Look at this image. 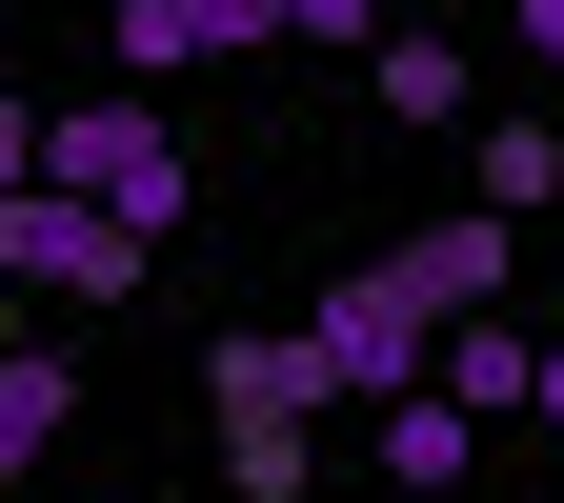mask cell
<instances>
[{"label": "cell", "mask_w": 564, "mask_h": 503, "mask_svg": "<svg viewBox=\"0 0 564 503\" xmlns=\"http://www.w3.org/2000/svg\"><path fill=\"white\" fill-rule=\"evenodd\" d=\"M524 423H564V342H544V403H524Z\"/></svg>", "instance_id": "obj_14"}, {"label": "cell", "mask_w": 564, "mask_h": 503, "mask_svg": "<svg viewBox=\"0 0 564 503\" xmlns=\"http://www.w3.org/2000/svg\"><path fill=\"white\" fill-rule=\"evenodd\" d=\"M41 182L101 201L121 242H182V121H162V101H61V121H41Z\"/></svg>", "instance_id": "obj_2"}, {"label": "cell", "mask_w": 564, "mask_h": 503, "mask_svg": "<svg viewBox=\"0 0 564 503\" xmlns=\"http://www.w3.org/2000/svg\"><path fill=\"white\" fill-rule=\"evenodd\" d=\"M303 342H323L343 403H423V383H444V303H423L403 262H343L323 303H303Z\"/></svg>", "instance_id": "obj_3"}, {"label": "cell", "mask_w": 564, "mask_h": 503, "mask_svg": "<svg viewBox=\"0 0 564 503\" xmlns=\"http://www.w3.org/2000/svg\"><path fill=\"white\" fill-rule=\"evenodd\" d=\"M141 262H162V242H121L101 201H61V182H21V201H0V282H41V303H121Z\"/></svg>", "instance_id": "obj_4"}, {"label": "cell", "mask_w": 564, "mask_h": 503, "mask_svg": "<svg viewBox=\"0 0 564 503\" xmlns=\"http://www.w3.org/2000/svg\"><path fill=\"white\" fill-rule=\"evenodd\" d=\"M0 101H21V81H0Z\"/></svg>", "instance_id": "obj_17"}, {"label": "cell", "mask_w": 564, "mask_h": 503, "mask_svg": "<svg viewBox=\"0 0 564 503\" xmlns=\"http://www.w3.org/2000/svg\"><path fill=\"white\" fill-rule=\"evenodd\" d=\"M364 101H383V121H423V141H484V61H464V41H423V21H403V41L364 61Z\"/></svg>", "instance_id": "obj_6"}, {"label": "cell", "mask_w": 564, "mask_h": 503, "mask_svg": "<svg viewBox=\"0 0 564 503\" xmlns=\"http://www.w3.org/2000/svg\"><path fill=\"white\" fill-rule=\"evenodd\" d=\"M202 403H223V483L242 503H303V463H323V342L303 322H242V342H202Z\"/></svg>", "instance_id": "obj_1"}, {"label": "cell", "mask_w": 564, "mask_h": 503, "mask_svg": "<svg viewBox=\"0 0 564 503\" xmlns=\"http://www.w3.org/2000/svg\"><path fill=\"white\" fill-rule=\"evenodd\" d=\"M464 162H484V222H544V201H564V141L544 121H484Z\"/></svg>", "instance_id": "obj_11"}, {"label": "cell", "mask_w": 564, "mask_h": 503, "mask_svg": "<svg viewBox=\"0 0 564 503\" xmlns=\"http://www.w3.org/2000/svg\"><path fill=\"white\" fill-rule=\"evenodd\" d=\"M0 363H21V282H0Z\"/></svg>", "instance_id": "obj_15"}, {"label": "cell", "mask_w": 564, "mask_h": 503, "mask_svg": "<svg viewBox=\"0 0 564 503\" xmlns=\"http://www.w3.org/2000/svg\"><path fill=\"white\" fill-rule=\"evenodd\" d=\"M524 21H564V0H524Z\"/></svg>", "instance_id": "obj_16"}, {"label": "cell", "mask_w": 564, "mask_h": 503, "mask_svg": "<svg viewBox=\"0 0 564 503\" xmlns=\"http://www.w3.org/2000/svg\"><path fill=\"white\" fill-rule=\"evenodd\" d=\"M61 423H82V363H61V342H21V363H0V483H21Z\"/></svg>", "instance_id": "obj_9"}, {"label": "cell", "mask_w": 564, "mask_h": 503, "mask_svg": "<svg viewBox=\"0 0 564 503\" xmlns=\"http://www.w3.org/2000/svg\"><path fill=\"white\" fill-rule=\"evenodd\" d=\"M282 41H364V61H383L403 21H383V0H282Z\"/></svg>", "instance_id": "obj_12"}, {"label": "cell", "mask_w": 564, "mask_h": 503, "mask_svg": "<svg viewBox=\"0 0 564 503\" xmlns=\"http://www.w3.org/2000/svg\"><path fill=\"white\" fill-rule=\"evenodd\" d=\"M101 41H121V81H182V61H262L282 0H121Z\"/></svg>", "instance_id": "obj_5"}, {"label": "cell", "mask_w": 564, "mask_h": 503, "mask_svg": "<svg viewBox=\"0 0 564 503\" xmlns=\"http://www.w3.org/2000/svg\"><path fill=\"white\" fill-rule=\"evenodd\" d=\"M383 262H403V282H423L444 322H505V262H524V242H505V222L464 201V222H423V242H383Z\"/></svg>", "instance_id": "obj_7"}, {"label": "cell", "mask_w": 564, "mask_h": 503, "mask_svg": "<svg viewBox=\"0 0 564 503\" xmlns=\"http://www.w3.org/2000/svg\"><path fill=\"white\" fill-rule=\"evenodd\" d=\"M444 403L484 423V403H544V342L524 322H444Z\"/></svg>", "instance_id": "obj_10"}, {"label": "cell", "mask_w": 564, "mask_h": 503, "mask_svg": "<svg viewBox=\"0 0 564 503\" xmlns=\"http://www.w3.org/2000/svg\"><path fill=\"white\" fill-rule=\"evenodd\" d=\"M21 182H41V121H21V101H0V201H21Z\"/></svg>", "instance_id": "obj_13"}, {"label": "cell", "mask_w": 564, "mask_h": 503, "mask_svg": "<svg viewBox=\"0 0 564 503\" xmlns=\"http://www.w3.org/2000/svg\"><path fill=\"white\" fill-rule=\"evenodd\" d=\"M464 463H484V423H464L444 383H423V403H383V483H403V503H444Z\"/></svg>", "instance_id": "obj_8"}]
</instances>
